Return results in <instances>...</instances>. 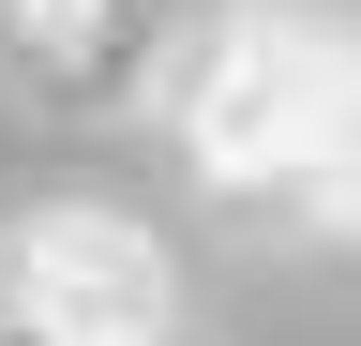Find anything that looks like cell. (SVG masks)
Returning a JSON list of instances; mask_svg holds the SVG:
<instances>
[{"instance_id":"obj_1","label":"cell","mask_w":361,"mask_h":346,"mask_svg":"<svg viewBox=\"0 0 361 346\" xmlns=\"http://www.w3.org/2000/svg\"><path fill=\"white\" fill-rule=\"evenodd\" d=\"M361 136V16H301V0H241L180 46V151L211 196L316 211V181Z\"/></svg>"},{"instance_id":"obj_2","label":"cell","mask_w":361,"mask_h":346,"mask_svg":"<svg viewBox=\"0 0 361 346\" xmlns=\"http://www.w3.org/2000/svg\"><path fill=\"white\" fill-rule=\"evenodd\" d=\"M0 271H16V301H30L61 346H135V331L180 316V256L135 226V211H106V196L16 211V226H0Z\"/></svg>"},{"instance_id":"obj_3","label":"cell","mask_w":361,"mask_h":346,"mask_svg":"<svg viewBox=\"0 0 361 346\" xmlns=\"http://www.w3.org/2000/svg\"><path fill=\"white\" fill-rule=\"evenodd\" d=\"M0 61L45 106H121L151 75V0H0Z\"/></svg>"},{"instance_id":"obj_4","label":"cell","mask_w":361,"mask_h":346,"mask_svg":"<svg viewBox=\"0 0 361 346\" xmlns=\"http://www.w3.org/2000/svg\"><path fill=\"white\" fill-rule=\"evenodd\" d=\"M301 226H316V241H361V136H346V166H331V181H316V211H301Z\"/></svg>"},{"instance_id":"obj_5","label":"cell","mask_w":361,"mask_h":346,"mask_svg":"<svg viewBox=\"0 0 361 346\" xmlns=\"http://www.w3.org/2000/svg\"><path fill=\"white\" fill-rule=\"evenodd\" d=\"M0 346H61V331H45V316H30V301H16V316H0Z\"/></svg>"},{"instance_id":"obj_6","label":"cell","mask_w":361,"mask_h":346,"mask_svg":"<svg viewBox=\"0 0 361 346\" xmlns=\"http://www.w3.org/2000/svg\"><path fill=\"white\" fill-rule=\"evenodd\" d=\"M135 346H211V331H180V316H166V331H135Z\"/></svg>"},{"instance_id":"obj_7","label":"cell","mask_w":361,"mask_h":346,"mask_svg":"<svg viewBox=\"0 0 361 346\" xmlns=\"http://www.w3.org/2000/svg\"><path fill=\"white\" fill-rule=\"evenodd\" d=\"M0 316H16V271H0Z\"/></svg>"}]
</instances>
